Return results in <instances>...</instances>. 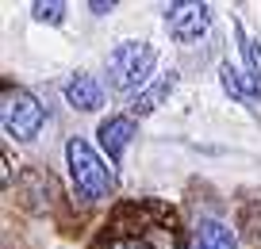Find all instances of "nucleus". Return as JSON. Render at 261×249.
Wrapping results in <instances>:
<instances>
[{
    "label": "nucleus",
    "instance_id": "obj_8",
    "mask_svg": "<svg viewBox=\"0 0 261 249\" xmlns=\"http://www.w3.org/2000/svg\"><path fill=\"white\" fill-rule=\"evenodd\" d=\"M177 89V69H169V73H162V77L154 80V85H146V89L139 92V96L130 100V119H142V115H150V112H158L162 107V100L169 96V92Z\"/></svg>",
    "mask_w": 261,
    "mask_h": 249
},
{
    "label": "nucleus",
    "instance_id": "obj_13",
    "mask_svg": "<svg viewBox=\"0 0 261 249\" xmlns=\"http://www.w3.org/2000/svg\"><path fill=\"white\" fill-rule=\"evenodd\" d=\"M89 8H92V12H96V16H104V12H112V0H92Z\"/></svg>",
    "mask_w": 261,
    "mask_h": 249
},
{
    "label": "nucleus",
    "instance_id": "obj_9",
    "mask_svg": "<svg viewBox=\"0 0 261 249\" xmlns=\"http://www.w3.org/2000/svg\"><path fill=\"white\" fill-rule=\"evenodd\" d=\"M188 249H238L234 234H230L227 223H219V218H200L192 230V245Z\"/></svg>",
    "mask_w": 261,
    "mask_h": 249
},
{
    "label": "nucleus",
    "instance_id": "obj_1",
    "mask_svg": "<svg viewBox=\"0 0 261 249\" xmlns=\"http://www.w3.org/2000/svg\"><path fill=\"white\" fill-rule=\"evenodd\" d=\"M96 249H180L177 215L154 200L123 203L104 226Z\"/></svg>",
    "mask_w": 261,
    "mask_h": 249
},
{
    "label": "nucleus",
    "instance_id": "obj_5",
    "mask_svg": "<svg viewBox=\"0 0 261 249\" xmlns=\"http://www.w3.org/2000/svg\"><path fill=\"white\" fill-rule=\"evenodd\" d=\"M207 23H212V8L200 0H177L165 8V27L177 42H196L207 31Z\"/></svg>",
    "mask_w": 261,
    "mask_h": 249
},
{
    "label": "nucleus",
    "instance_id": "obj_12",
    "mask_svg": "<svg viewBox=\"0 0 261 249\" xmlns=\"http://www.w3.org/2000/svg\"><path fill=\"white\" fill-rule=\"evenodd\" d=\"M0 169H4V173H0V184L8 188V184H12V161H8V153L0 157Z\"/></svg>",
    "mask_w": 261,
    "mask_h": 249
},
{
    "label": "nucleus",
    "instance_id": "obj_6",
    "mask_svg": "<svg viewBox=\"0 0 261 249\" xmlns=\"http://www.w3.org/2000/svg\"><path fill=\"white\" fill-rule=\"evenodd\" d=\"M65 104L77 107V112H96V107L104 104V89H100L89 73H73V77L65 80Z\"/></svg>",
    "mask_w": 261,
    "mask_h": 249
},
{
    "label": "nucleus",
    "instance_id": "obj_10",
    "mask_svg": "<svg viewBox=\"0 0 261 249\" xmlns=\"http://www.w3.org/2000/svg\"><path fill=\"white\" fill-rule=\"evenodd\" d=\"M219 85H223V92H227V96H234V100H257V92L250 89L246 73H238L230 62L219 65Z\"/></svg>",
    "mask_w": 261,
    "mask_h": 249
},
{
    "label": "nucleus",
    "instance_id": "obj_3",
    "mask_svg": "<svg viewBox=\"0 0 261 249\" xmlns=\"http://www.w3.org/2000/svg\"><path fill=\"white\" fill-rule=\"evenodd\" d=\"M158 65V50L150 42H119L108 58V77L115 92H142Z\"/></svg>",
    "mask_w": 261,
    "mask_h": 249
},
{
    "label": "nucleus",
    "instance_id": "obj_2",
    "mask_svg": "<svg viewBox=\"0 0 261 249\" xmlns=\"http://www.w3.org/2000/svg\"><path fill=\"white\" fill-rule=\"evenodd\" d=\"M65 161H69V177H73L77 192L89 196V200H104L115 188V173L108 169V161L92 150L85 138H69L65 146Z\"/></svg>",
    "mask_w": 261,
    "mask_h": 249
},
{
    "label": "nucleus",
    "instance_id": "obj_4",
    "mask_svg": "<svg viewBox=\"0 0 261 249\" xmlns=\"http://www.w3.org/2000/svg\"><path fill=\"white\" fill-rule=\"evenodd\" d=\"M42 104L31 96L27 89H4V96H0V123H4V130H8V138H16V142H31L35 134L42 130Z\"/></svg>",
    "mask_w": 261,
    "mask_h": 249
},
{
    "label": "nucleus",
    "instance_id": "obj_7",
    "mask_svg": "<svg viewBox=\"0 0 261 249\" xmlns=\"http://www.w3.org/2000/svg\"><path fill=\"white\" fill-rule=\"evenodd\" d=\"M130 138H135V119H130V115H115V119L100 123V146L108 150L112 161H119L123 153H127Z\"/></svg>",
    "mask_w": 261,
    "mask_h": 249
},
{
    "label": "nucleus",
    "instance_id": "obj_11",
    "mask_svg": "<svg viewBox=\"0 0 261 249\" xmlns=\"http://www.w3.org/2000/svg\"><path fill=\"white\" fill-rule=\"evenodd\" d=\"M31 16L39 19V23H50V27H58V23L65 19V4H62V0H39V4L31 8Z\"/></svg>",
    "mask_w": 261,
    "mask_h": 249
}]
</instances>
